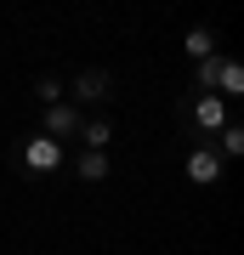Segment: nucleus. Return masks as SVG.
Wrapping results in <instances>:
<instances>
[{"label":"nucleus","mask_w":244,"mask_h":255,"mask_svg":"<svg viewBox=\"0 0 244 255\" xmlns=\"http://www.w3.org/2000/svg\"><path fill=\"white\" fill-rule=\"evenodd\" d=\"M182 170H188L193 187H216V182H222V159H216V147H210V142H193Z\"/></svg>","instance_id":"nucleus-4"},{"label":"nucleus","mask_w":244,"mask_h":255,"mask_svg":"<svg viewBox=\"0 0 244 255\" xmlns=\"http://www.w3.org/2000/svg\"><path fill=\"white\" fill-rule=\"evenodd\" d=\"M80 125H85V114L74 108V102H57V108H45V130H40V136L68 142V136H80Z\"/></svg>","instance_id":"nucleus-5"},{"label":"nucleus","mask_w":244,"mask_h":255,"mask_svg":"<svg viewBox=\"0 0 244 255\" xmlns=\"http://www.w3.org/2000/svg\"><path fill=\"white\" fill-rule=\"evenodd\" d=\"M227 119H233V108H227L222 97H188V102H182V125H188L199 142H210Z\"/></svg>","instance_id":"nucleus-2"},{"label":"nucleus","mask_w":244,"mask_h":255,"mask_svg":"<svg viewBox=\"0 0 244 255\" xmlns=\"http://www.w3.org/2000/svg\"><path fill=\"white\" fill-rule=\"evenodd\" d=\"M182 51H188L193 63H205V57H216V34H210V28H188V40H182Z\"/></svg>","instance_id":"nucleus-10"},{"label":"nucleus","mask_w":244,"mask_h":255,"mask_svg":"<svg viewBox=\"0 0 244 255\" xmlns=\"http://www.w3.org/2000/svg\"><path fill=\"white\" fill-rule=\"evenodd\" d=\"M210 147H216V159H239V153H244V125H239V119H227L216 136H210Z\"/></svg>","instance_id":"nucleus-8"},{"label":"nucleus","mask_w":244,"mask_h":255,"mask_svg":"<svg viewBox=\"0 0 244 255\" xmlns=\"http://www.w3.org/2000/svg\"><path fill=\"white\" fill-rule=\"evenodd\" d=\"M11 159H17V170H28V176H57L68 153H63V142H51V136H40V130H34V136L17 142V153H11Z\"/></svg>","instance_id":"nucleus-1"},{"label":"nucleus","mask_w":244,"mask_h":255,"mask_svg":"<svg viewBox=\"0 0 244 255\" xmlns=\"http://www.w3.org/2000/svg\"><path fill=\"white\" fill-rule=\"evenodd\" d=\"M34 102H40V108H57V102H68V97H63V80H51V74H45V80H34Z\"/></svg>","instance_id":"nucleus-11"},{"label":"nucleus","mask_w":244,"mask_h":255,"mask_svg":"<svg viewBox=\"0 0 244 255\" xmlns=\"http://www.w3.org/2000/svg\"><path fill=\"white\" fill-rule=\"evenodd\" d=\"M80 142H85V153H108V147H114V119L108 114L85 119V125H80Z\"/></svg>","instance_id":"nucleus-6"},{"label":"nucleus","mask_w":244,"mask_h":255,"mask_svg":"<svg viewBox=\"0 0 244 255\" xmlns=\"http://www.w3.org/2000/svg\"><path fill=\"white\" fill-rule=\"evenodd\" d=\"M108 170H114L108 153H80L74 159V176H80V182H108Z\"/></svg>","instance_id":"nucleus-9"},{"label":"nucleus","mask_w":244,"mask_h":255,"mask_svg":"<svg viewBox=\"0 0 244 255\" xmlns=\"http://www.w3.org/2000/svg\"><path fill=\"white\" fill-rule=\"evenodd\" d=\"M216 97L227 102V108H233V102L244 97V68L233 63V57H222V74H216Z\"/></svg>","instance_id":"nucleus-7"},{"label":"nucleus","mask_w":244,"mask_h":255,"mask_svg":"<svg viewBox=\"0 0 244 255\" xmlns=\"http://www.w3.org/2000/svg\"><path fill=\"white\" fill-rule=\"evenodd\" d=\"M63 97L74 108H102L114 97V74L108 68H85V74H74V85H63Z\"/></svg>","instance_id":"nucleus-3"}]
</instances>
